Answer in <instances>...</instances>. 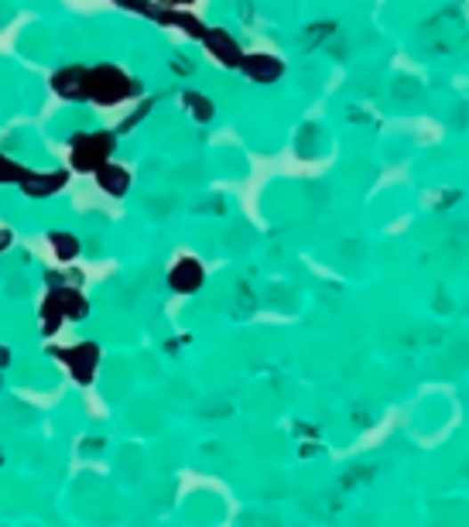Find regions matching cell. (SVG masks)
Returning a JSON list of instances; mask_svg holds the SVG:
<instances>
[{
	"label": "cell",
	"mask_w": 469,
	"mask_h": 527,
	"mask_svg": "<svg viewBox=\"0 0 469 527\" xmlns=\"http://www.w3.org/2000/svg\"><path fill=\"white\" fill-rule=\"evenodd\" d=\"M137 89V83L117 66H93L86 69V100L96 107H117Z\"/></svg>",
	"instance_id": "1"
},
{
	"label": "cell",
	"mask_w": 469,
	"mask_h": 527,
	"mask_svg": "<svg viewBox=\"0 0 469 527\" xmlns=\"http://www.w3.org/2000/svg\"><path fill=\"white\" fill-rule=\"evenodd\" d=\"M113 134L110 131H86L76 134L69 141V161H72V172H83V175H93L100 165H107L113 154Z\"/></svg>",
	"instance_id": "2"
},
{
	"label": "cell",
	"mask_w": 469,
	"mask_h": 527,
	"mask_svg": "<svg viewBox=\"0 0 469 527\" xmlns=\"http://www.w3.org/2000/svg\"><path fill=\"white\" fill-rule=\"evenodd\" d=\"M55 356L69 367V374H72L76 384H83V387L93 384L96 367H100V346L96 343H79L72 350H55Z\"/></svg>",
	"instance_id": "3"
},
{
	"label": "cell",
	"mask_w": 469,
	"mask_h": 527,
	"mask_svg": "<svg viewBox=\"0 0 469 527\" xmlns=\"http://www.w3.org/2000/svg\"><path fill=\"white\" fill-rule=\"evenodd\" d=\"M66 168H55V172H31V168H24L21 178H18V189L28 199H48L66 189Z\"/></svg>",
	"instance_id": "4"
},
{
	"label": "cell",
	"mask_w": 469,
	"mask_h": 527,
	"mask_svg": "<svg viewBox=\"0 0 469 527\" xmlns=\"http://www.w3.org/2000/svg\"><path fill=\"white\" fill-rule=\"evenodd\" d=\"M202 281H206V271H202V264L196 257H182L168 271V288L175 295H196L202 288Z\"/></svg>",
	"instance_id": "5"
},
{
	"label": "cell",
	"mask_w": 469,
	"mask_h": 527,
	"mask_svg": "<svg viewBox=\"0 0 469 527\" xmlns=\"http://www.w3.org/2000/svg\"><path fill=\"white\" fill-rule=\"evenodd\" d=\"M202 45H206V52L220 62V66H230V69H237L240 66V59H244V52H240V45H237V38L230 35V31H206L202 35Z\"/></svg>",
	"instance_id": "6"
},
{
	"label": "cell",
	"mask_w": 469,
	"mask_h": 527,
	"mask_svg": "<svg viewBox=\"0 0 469 527\" xmlns=\"http://www.w3.org/2000/svg\"><path fill=\"white\" fill-rule=\"evenodd\" d=\"M240 69H244L247 79H254V83H274L285 66H281V59H274V55H264V52H254V55H244L240 59Z\"/></svg>",
	"instance_id": "7"
},
{
	"label": "cell",
	"mask_w": 469,
	"mask_h": 527,
	"mask_svg": "<svg viewBox=\"0 0 469 527\" xmlns=\"http://www.w3.org/2000/svg\"><path fill=\"white\" fill-rule=\"evenodd\" d=\"M52 89H55L62 100H86V69L83 66L59 69V72L52 76Z\"/></svg>",
	"instance_id": "8"
},
{
	"label": "cell",
	"mask_w": 469,
	"mask_h": 527,
	"mask_svg": "<svg viewBox=\"0 0 469 527\" xmlns=\"http://www.w3.org/2000/svg\"><path fill=\"white\" fill-rule=\"evenodd\" d=\"M96 182H100V189L107 192V196L120 199L131 192V172L124 168V165H117V161H107V165H100L96 172Z\"/></svg>",
	"instance_id": "9"
},
{
	"label": "cell",
	"mask_w": 469,
	"mask_h": 527,
	"mask_svg": "<svg viewBox=\"0 0 469 527\" xmlns=\"http://www.w3.org/2000/svg\"><path fill=\"white\" fill-rule=\"evenodd\" d=\"M55 295H59V305H62V315H66V319L79 322V319L90 315V302H86L83 291H76V288H55Z\"/></svg>",
	"instance_id": "10"
},
{
	"label": "cell",
	"mask_w": 469,
	"mask_h": 527,
	"mask_svg": "<svg viewBox=\"0 0 469 527\" xmlns=\"http://www.w3.org/2000/svg\"><path fill=\"white\" fill-rule=\"evenodd\" d=\"M38 319H42V336H55L59 326L66 322V315H62V305H59V295H55V291H48L45 295Z\"/></svg>",
	"instance_id": "11"
},
{
	"label": "cell",
	"mask_w": 469,
	"mask_h": 527,
	"mask_svg": "<svg viewBox=\"0 0 469 527\" xmlns=\"http://www.w3.org/2000/svg\"><path fill=\"white\" fill-rule=\"evenodd\" d=\"M48 243H52V250H55V257L62 264L76 261L79 257V240L66 233V230H55V233H48Z\"/></svg>",
	"instance_id": "12"
},
{
	"label": "cell",
	"mask_w": 469,
	"mask_h": 527,
	"mask_svg": "<svg viewBox=\"0 0 469 527\" xmlns=\"http://www.w3.org/2000/svg\"><path fill=\"white\" fill-rule=\"evenodd\" d=\"M182 100H185V107H189V113H192L196 120H209V117H213V103H209L206 96H199V93H185Z\"/></svg>",
	"instance_id": "13"
},
{
	"label": "cell",
	"mask_w": 469,
	"mask_h": 527,
	"mask_svg": "<svg viewBox=\"0 0 469 527\" xmlns=\"http://www.w3.org/2000/svg\"><path fill=\"white\" fill-rule=\"evenodd\" d=\"M21 165L18 161H11L7 154H0V185H18V178H21Z\"/></svg>",
	"instance_id": "14"
},
{
	"label": "cell",
	"mask_w": 469,
	"mask_h": 527,
	"mask_svg": "<svg viewBox=\"0 0 469 527\" xmlns=\"http://www.w3.org/2000/svg\"><path fill=\"white\" fill-rule=\"evenodd\" d=\"M7 243H11V230H0V250H4Z\"/></svg>",
	"instance_id": "15"
},
{
	"label": "cell",
	"mask_w": 469,
	"mask_h": 527,
	"mask_svg": "<svg viewBox=\"0 0 469 527\" xmlns=\"http://www.w3.org/2000/svg\"><path fill=\"white\" fill-rule=\"evenodd\" d=\"M4 363H7V350H0V367H4Z\"/></svg>",
	"instance_id": "16"
},
{
	"label": "cell",
	"mask_w": 469,
	"mask_h": 527,
	"mask_svg": "<svg viewBox=\"0 0 469 527\" xmlns=\"http://www.w3.org/2000/svg\"><path fill=\"white\" fill-rule=\"evenodd\" d=\"M168 4H175V7H182V4H192V0H168Z\"/></svg>",
	"instance_id": "17"
}]
</instances>
